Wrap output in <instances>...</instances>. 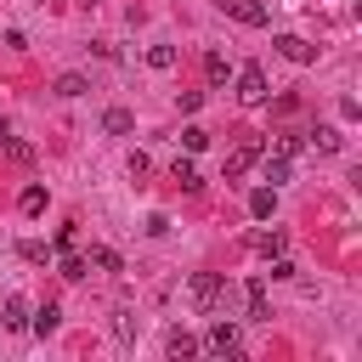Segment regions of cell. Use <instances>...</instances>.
Segmentation results:
<instances>
[{"label":"cell","instance_id":"obj_1","mask_svg":"<svg viewBox=\"0 0 362 362\" xmlns=\"http://www.w3.org/2000/svg\"><path fill=\"white\" fill-rule=\"evenodd\" d=\"M187 294H192L198 311H221V305H226V277H221V272H192Z\"/></svg>","mask_w":362,"mask_h":362},{"label":"cell","instance_id":"obj_2","mask_svg":"<svg viewBox=\"0 0 362 362\" xmlns=\"http://www.w3.org/2000/svg\"><path fill=\"white\" fill-rule=\"evenodd\" d=\"M238 322H209V334H204V351L209 356H238Z\"/></svg>","mask_w":362,"mask_h":362},{"label":"cell","instance_id":"obj_3","mask_svg":"<svg viewBox=\"0 0 362 362\" xmlns=\"http://www.w3.org/2000/svg\"><path fill=\"white\" fill-rule=\"evenodd\" d=\"M243 317H249V322H272V305H266V277H249V283H243Z\"/></svg>","mask_w":362,"mask_h":362},{"label":"cell","instance_id":"obj_4","mask_svg":"<svg viewBox=\"0 0 362 362\" xmlns=\"http://www.w3.org/2000/svg\"><path fill=\"white\" fill-rule=\"evenodd\" d=\"M238 96L243 102H266V68L260 62H243L238 68Z\"/></svg>","mask_w":362,"mask_h":362},{"label":"cell","instance_id":"obj_5","mask_svg":"<svg viewBox=\"0 0 362 362\" xmlns=\"http://www.w3.org/2000/svg\"><path fill=\"white\" fill-rule=\"evenodd\" d=\"M221 11H226V17H238L243 28H266V17H272L260 0H221Z\"/></svg>","mask_w":362,"mask_h":362},{"label":"cell","instance_id":"obj_6","mask_svg":"<svg viewBox=\"0 0 362 362\" xmlns=\"http://www.w3.org/2000/svg\"><path fill=\"white\" fill-rule=\"evenodd\" d=\"M260 153H266V147H260V136H243V141L232 147V158H226V181H232V175H243V170H249Z\"/></svg>","mask_w":362,"mask_h":362},{"label":"cell","instance_id":"obj_7","mask_svg":"<svg viewBox=\"0 0 362 362\" xmlns=\"http://www.w3.org/2000/svg\"><path fill=\"white\" fill-rule=\"evenodd\" d=\"M277 51H283L288 62H317V45L300 40V34H277Z\"/></svg>","mask_w":362,"mask_h":362},{"label":"cell","instance_id":"obj_8","mask_svg":"<svg viewBox=\"0 0 362 362\" xmlns=\"http://www.w3.org/2000/svg\"><path fill=\"white\" fill-rule=\"evenodd\" d=\"M0 322H6L11 334H23V328H28V300H23V294H11V300L0 305Z\"/></svg>","mask_w":362,"mask_h":362},{"label":"cell","instance_id":"obj_9","mask_svg":"<svg viewBox=\"0 0 362 362\" xmlns=\"http://www.w3.org/2000/svg\"><path fill=\"white\" fill-rule=\"evenodd\" d=\"M130 124H136L130 107H107V113H102V130H107V136H130Z\"/></svg>","mask_w":362,"mask_h":362},{"label":"cell","instance_id":"obj_10","mask_svg":"<svg viewBox=\"0 0 362 362\" xmlns=\"http://www.w3.org/2000/svg\"><path fill=\"white\" fill-rule=\"evenodd\" d=\"M170 181H175L181 192H198V187H204V181H198V170H192V158H175V164H170Z\"/></svg>","mask_w":362,"mask_h":362},{"label":"cell","instance_id":"obj_11","mask_svg":"<svg viewBox=\"0 0 362 362\" xmlns=\"http://www.w3.org/2000/svg\"><path fill=\"white\" fill-rule=\"evenodd\" d=\"M57 322H62V311H57V305H51V300H45V305H40V311H34V317H28V328H34V334H40V339H45V334H57Z\"/></svg>","mask_w":362,"mask_h":362},{"label":"cell","instance_id":"obj_12","mask_svg":"<svg viewBox=\"0 0 362 362\" xmlns=\"http://www.w3.org/2000/svg\"><path fill=\"white\" fill-rule=\"evenodd\" d=\"M204 79H209V85H226V79H232V62H226L221 51H209V57H204Z\"/></svg>","mask_w":362,"mask_h":362},{"label":"cell","instance_id":"obj_13","mask_svg":"<svg viewBox=\"0 0 362 362\" xmlns=\"http://www.w3.org/2000/svg\"><path fill=\"white\" fill-rule=\"evenodd\" d=\"M311 147H317V153H339V147H345V136H339L334 124H317V130H311Z\"/></svg>","mask_w":362,"mask_h":362},{"label":"cell","instance_id":"obj_14","mask_svg":"<svg viewBox=\"0 0 362 362\" xmlns=\"http://www.w3.org/2000/svg\"><path fill=\"white\" fill-rule=\"evenodd\" d=\"M164 351H170V356H192V351H198V339H192L187 328H170V334H164Z\"/></svg>","mask_w":362,"mask_h":362},{"label":"cell","instance_id":"obj_15","mask_svg":"<svg viewBox=\"0 0 362 362\" xmlns=\"http://www.w3.org/2000/svg\"><path fill=\"white\" fill-rule=\"evenodd\" d=\"M249 243H255V249H260V255H266V260H272V255H283V249H288V238H283V232H255V238H249Z\"/></svg>","mask_w":362,"mask_h":362},{"label":"cell","instance_id":"obj_16","mask_svg":"<svg viewBox=\"0 0 362 362\" xmlns=\"http://www.w3.org/2000/svg\"><path fill=\"white\" fill-rule=\"evenodd\" d=\"M0 147H6V158H17V164H34V147H28V141H17L11 130L0 136Z\"/></svg>","mask_w":362,"mask_h":362},{"label":"cell","instance_id":"obj_17","mask_svg":"<svg viewBox=\"0 0 362 362\" xmlns=\"http://www.w3.org/2000/svg\"><path fill=\"white\" fill-rule=\"evenodd\" d=\"M260 158H266V153H260ZM260 175H266L272 187H283V181H288V158H277V153H272V158L260 164Z\"/></svg>","mask_w":362,"mask_h":362},{"label":"cell","instance_id":"obj_18","mask_svg":"<svg viewBox=\"0 0 362 362\" xmlns=\"http://www.w3.org/2000/svg\"><path fill=\"white\" fill-rule=\"evenodd\" d=\"M272 204H277V198H272V187H255V192H249V215H255V221H266V215H272Z\"/></svg>","mask_w":362,"mask_h":362},{"label":"cell","instance_id":"obj_19","mask_svg":"<svg viewBox=\"0 0 362 362\" xmlns=\"http://www.w3.org/2000/svg\"><path fill=\"white\" fill-rule=\"evenodd\" d=\"M85 260H90L96 272H119V255H113L107 243H90V255H85Z\"/></svg>","mask_w":362,"mask_h":362},{"label":"cell","instance_id":"obj_20","mask_svg":"<svg viewBox=\"0 0 362 362\" xmlns=\"http://www.w3.org/2000/svg\"><path fill=\"white\" fill-rule=\"evenodd\" d=\"M181 147H187V153H204V147H209V130H204V124H187V130H181Z\"/></svg>","mask_w":362,"mask_h":362},{"label":"cell","instance_id":"obj_21","mask_svg":"<svg viewBox=\"0 0 362 362\" xmlns=\"http://www.w3.org/2000/svg\"><path fill=\"white\" fill-rule=\"evenodd\" d=\"M85 90H90L85 74H62V79H57V96H85Z\"/></svg>","mask_w":362,"mask_h":362},{"label":"cell","instance_id":"obj_22","mask_svg":"<svg viewBox=\"0 0 362 362\" xmlns=\"http://www.w3.org/2000/svg\"><path fill=\"white\" fill-rule=\"evenodd\" d=\"M17 204H23V215H40V209H45V187H23Z\"/></svg>","mask_w":362,"mask_h":362},{"label":"cell","instance_id":"obj_23","mask_svg":"<svg viewBox=\"0 0 362 362\" xmlns=\"http://www.w3.org/2000/svg\"><path fill=\"white\" fill-rule=\"evenodd\" d=\"M85 272H90V260H85V255H62V277H68V283H79Z\"/></svg>","mask_w":362,"mask_h":362},{"label":"cell","instance_id":"obj_24","mask_svg":"<svg viewBox=\"0 0 362 362\" xmlns=\"http://www.w3.org/2000/svg\"><path fill=\"white\" fill-rule=\"evenodd\" d=\"M147 68H175V45H153L147 51Z\"/></svg>","mask_w":362,"mask_h":362},{"label":"cell","instance_id":"obj_25","mask_svg":"<svg viewBox=\"0 0 362 362\" xmlns=\"http://www.w3.org/2000/svg\"><path fill=\"white\" fill-rule=\"evenodd\" d=\"M300 147H305V136H300V130H288V136H277V158H294Z\"/></svg>","mask_w":362,"mask_h":362},{"label":"cell","instance_id":"obj_26","mask_svg":"<svg viewBox=\"0 0 362 362\" xmlns=\"http://www.w3.org/2000/svg\"><path fill=\"white\" fill-rule=\"evenodd\" d=\"M17 255H23V260H28V266H45V260H51V249H45V243H34V238H28V243H23V249H17Z\"/></svg>","mask_w":362,"mask_h":362},{"label":"cell","instance_id":"obj_27","mask_svg":"<svg viewBox=\"0 0 362 362\" xmlns=\"http://www.w3.org/2000/svg\"><path fill=\"white\" fill-rule=\"evenodd\" d=\"M113 334H119V339H136V317H130V311H113Z\"/></svg>","mask_w":362,"mask_h":362},{"label":"cell","instance_id":"obj_28","mask_svg":"<svg viewBox=\"0 0 362 362\" xmlns=\"http://www.w3.org/2000/svg\"><path fill=\"white\" fill-rule=\"evenodd\" d=\"M294 272H300L294 260H283V255H272V277H277V283H283V277H294Z\"/></svg>","mask_w":362,"mask_h":362}]
</instances>
